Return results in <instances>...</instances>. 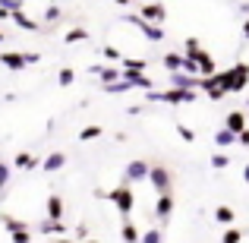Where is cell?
<instances>
[{
	"label": "cell",
	"mask_w": 249,
	"mask_h": 243,
	"mask_svg": "<svg viewBox=\"0 0 249 243\" xmlns=\"http://www.w3.org/2000/svg\"><path fill=\"white\" fill-rule=\"evenodd\" d=\"M177 136H180L183 142H196V133H193V130H189V127H183V123H180V127H177Z\"/></svg>",
	"instance_id": "obj_35"
},
{
	"label": "cell",
	"mask_w": 249,
	"mask_h": 243,
	"mask_svg": "<svg viewBox=\"0 0 249 243\" xmlns=\"http://www.w3.org/2000/svg\"><path fill=\"white\" fill-rule=\"evenodd\" d=\"M0 224H3L10 234H16V231H29V224H25V221H19V218H13V215H0Z\"/></svg>",
	"instance_id": "obj_22"
},
{
	"label": "cell",
	"mask_w": 249,
	"mask_h": 243,
	"mask_svg": "<svg viewBox=\"0 0 249 243\" xmlns=\"http://www.w3.org/2000/svg\"><path fill=\"white\" fill-rule=\"evenodd\" d=\"M139 243H164V234H161V227H152V231L142 234Z\"/></svg>",
	"instance_id": "obj_29"
},
{
	"label": "cell",
	"mask_w": 249,
	"mask_h": 243,
	"mask_svg": "<svg viewBox=\"0 0 249 243\" xmlns=\"http://www.w3.org/2000/svg\"><path fill=\"white\" fill-rule=\"evenodd\" d=\"M76 237H79V240L85 243V237H89V227H85V224H79V227H76Z\"/></svg>",
	"instance_id": "obj_41"
},
{
	"label": "cell",
	"mask_w": 249,
	"mask_h": 243,
	"mask_svg": "<svg viewBox=\"0 0 249 243\" xmlns=\"http://www.w3.org/2000/svg\"><path fill=\"white\" fill-rule=\"evenodd\" d=\"M10 174H13V170H10V164H6V161H0V189H3L6 183H10Z\"/></svg>",
	"instance_id": "obj_37"
},
{
	"label": "cell",
	"mask_w": 249,
	"mask_h": 243,
	"mask_svg": "<svg viewBox=\"0 0 249 243\" xmlns=\"http://www.w3.org/2000/svg\"><path fill=\"white\" fill-rule=\"evenodd\" d=\"M0 63H3L6 70H13V73H19V70L29 67V57H25V54H16V51H3V54H0Z\"/></svg>",
	"instance_id": "obj_9"
},
{
	"label": "cell",
	"mask_w": 249,
	"mask_h": 243,
	"mask_svg": "<svg viewBox=\"0 0 249 243\" xmlns=\"http://www.w3.org/2000/svg\"><path fill=\"white\" fill-rule=\"evenodd\" d=\"M233 218H237V212H233L231 206H218V208H214V221H218V224L233 227Z\"/></svg>",
	"instance_id": "obj_20"
},
{
	"label": "cell",
	"mask_w": 249,
	"mask_h": 243,
	"mask_svg": "<svg viewBox=\"0 0 249 243\" xmlns=\"http://www.w3.org/2000/svg\"><path fill=\"white\" fill-rule=\"evenodd\" d=\"M104 92H107V95H120V92H129V82L126 79H117V82L104 85Z\"/></svg>",
	"instance_id": "obj_31"
},
{
	"label": "cell",
	"mask_w": 249,
	"mask_h": 243,
	"mask_svg": "<svg viewBox=\"0 0 249 243\" xmlns=\"http://www.w3.org/2000/svg\"><path fill=\"white\" fill-rule=\"evenodd\" d=\"M60 19H63V10H60V6L51 3L48 10H44V22H60Z\"/></svg>",
	"instance_id": "obj_32"
},
{
	"label": "cell",
	"mask_w": 249,
	"mask_h": 243,
	"mask_svg": "<svg viewBox=\"0 0 249 243\" xmlns=\"http://www.w3.org/2000/svg\"><path fill=\"white\" fill-rule=\"evenodd\" d=\"M10 240L13 243H32V234L29 231H16V234H10Z\"/></svg>",
	"instance_id": "obj_38"
},
{
	"label": "cell",
	"mask_w": 249,
	"mask_h": 243,
	"mask_svg": "<svg viewBox=\"0 0 249 243\" xmlns=\"http://www.w3.org/2000/svg\"><path fill=\"white\" fill-rule=\"evenodd\" d=\"M57 82H60L63 89H67V85H73V82H76V70H73V67H63L60 73H57Z\"/></svg>",
	"instance_id": "obj_27"
},
{
	"label": "cell",
	"mask_w": 249,
	"mask_h": 243,
	"mask_svg": "<svg viewBox=\"0 0 249 243\" xmlns=\"http://www.w3.org/2000/svg\"><path fill=\"white\" fill-rule=\"evenodd\" d=\"M199 79H202V76H186V73H170V85H174V89H193V92H199Z\"/></svg>",
	"instance_id": "obj_11"
},
{
	"label": "cell",
	"mask_w": 249,
	"mask_h": 243,
	"mask_svg": "<svg viewBox=\"0 0 249 243\" xmlns=\"http://www.w3.org/2000/svg\"><path fill=\"white\" fill-rule=\"evenodd\" d=\"M63 164H67V155H63V152H51V155H48V158H44V161H41V168H44V170H48V174H54V170H60V168H63Z\"/></svg>",
	"instance_id": "obj_19"
},
{
	"label": "cell",
	"mask_w": 249,
	"mask_h": 243,
	"mask_svg": "<svg viewBox=\"0 0 249 243\" xmlns=\"http://www.w3.org/2000/svg\"><path fill=\"white\" fill-rule=\"evenodd\" d=\"M123 19H126L129 25H136V29H139L142 35L148 38V41H155V44L164 41V29H161V25H155V22H145V19H142L139 13H129V16H123Z\"/></svg>",
	"instance_id": "obj_5"
},
{
	"label": "cell",
	"mask_w": 249,
	"mask_h": 243,
	"mask_svg": "<svg viewBox=\"0 0 249 243\" xmlns=\"http://www.w3.org/2000/svg\"><path fill=\"white\" fill-rule=\"evenodd\" d=\"M0 10L16 13V10H22V0H0Z\"/></svg>",
	"instance_id": "obj_36"
},
{
	"label": "cell",
	"mask_w": 249,
	"mask_h": 243,
	"mask_svg": "<svg viewBox=\"0 0 249 243\" xmlns=\"http://www.w3.org/2000/svg\"><path fill=\"white\" fill-rule=\"evenodd\" d=\"M85 38H89V32H85L82 25H76V29H70L67 35H63V41H67V44H76V41H85Z\"/></svg>",
	"instance_id": "obj_24"
},
{
	"label": "cell",
	"mask_w": 249,
	"mask_h": 243,
	"mask_svg": "<svg viewBox=\"0 0 249 243\" xmlns=\"http://www.w3.org/2000/svg\"><path fill=\"white\" fill-rule=\"evenodd\" d=\"M3 38H6V35H3V29H0V44H3Z\"/></svg>",
	"instance_id": "obj_48"
},
{
	"label": "cell",
	"mask_w": 249,
	"mask_h": 243,
	"mask_svg": "<svg viewBox=\"0 0 249 243\" xmlns=\"http://www.w3.org/2000/svg\"><path fill=\"white\" fill-rule=\"evenodd\" d=\"M123 79L129 82V89H142V92H152V85H155L145 73H126V70H123Z\"/></svg>",
	"instance_id": "obj_13"
},
{
	"label": "cell",
	"mask_w": 249,
	"mask_h": 243,
	"mask_svg": "<svg viewBox=\"0 0 249 243\" xmlns=\"http://www.w3.org/2000/svg\"><path fill=\"white\" fill-rule=\"evenodd\" d=\"M243 38H249V19L243 22Z\"/></svg>",
	"instance_id": "obj_43"
},
{
	"label": "cell",
	"mask_w": 249,
	"mask_h": 243,
	"mask_svg": "<svg viewBox=\"0 0 249 243\" xmlns=\"http://www.w3.org/2000/svg\"><path fill=\"white\" fill-rule=\"evenodd\" d=\"M155 215H158V221H167L170 215H174V193L158 196V202H155Z\"/></svg>",
	"instance_id": "obj_10"
},
{
	"label": "cell",
	"mask_w": 249,
	"mask_h": 243,
	"mask_svg": "<svg viewBox=\"0 0 249 243\" xmlns=\"http://www.w3.org/2000/svg\"><path fill=\"white\" fill-rule=\"evenodd\" d=\"M196 95L199 92H193V89H164V92H145V98L148 101H158V104H189V101H196Z\"/></svg>",
	"instance_id": "obj_2"
},
{
	"label": "cell",
	"mask_w": 249,
	"mask_h": 243,
	"mask_svg": "<svg viewBox=\"0 0 249 243\" xmlns=\"http://www.w3.org/2000/svg\"><path fill=\"white\" fill-rule=\"evenodd\" d=\"M38 231H41V234H67V227H63V221H44V224L41 227H38Z\"/></svg>",
	"instance_id": "obj_25"
},
{
	"label": "cell",
	"mask_w": 249,
	"mask_h": 243,
	"mask_svg": "<svg viewBox=\"0 0 249 243\" xmlns=\"http://www.w3.org/2000/svg\"><path fill=\"white\" fill-rule=\"evenodd\" d=\"M237 142H240V146H249V127H246V130H243V133H240V136H237Z\"/></svg>",
	"instance_id": "obj_42"
},
{
	"label": "cell",
	"mask_w": 249,
	"mask_h": 243,
	"mask_svg": "<svg viewBox=\"0 0 249 243\" xmlns=\"http://www.w3.org/2000/svg\"><path fill=\"white\" fill-rule=\"evenodd\" d=\"M224 127L227 130H231V133H243V130H246V114H243V111H231V114H227V123H224Z\"/></svg>",
	"instance_id": "obj_15"
},
{
	"label": "cell",
	"mask_w": 249,
	"mask_h": 243,
	"mask_svg": "<svg viewBox=\"0 0 249 243\" xmlns=\"http://www.w3.org/2000/svg\"><path fill=\"white\" fill-rule=\"evenodd\" d=\"M107 199L114 202V206H117V212L123 215V221H126V218H129V212H133V206H136V196H133V183H126V180H123L120 187H114V189H110V193H107Z\"/></svg>",
	"instance_id": "obj_3"
},
{
	"label": "cell",
	"mask_w": 249,
	"mask_h": 243,
	"mask_svg": "<svg viewBox=\"0 0 249 243\" xmlns=\"http://www.w3.org/2000/svg\"><path fill=\"white\" fill-rule=\"evenodd\" d=\"M120 240H123V243H139V240H142L139 227H136V224H133L129 218L123 221V227H120Z\"/></svg>",
	"instance_id": "obj_18"
},
{
	"label": "cell",
	"mask_w": 249,
	"mask_h": 243,
	"mask_svg": "<svg viewBox=\"0 0 249 243\" xmlns=\"http://www.w3.org/2000/svg\"><path fill=\"white\" fill-rule=\"evenodd\" d=\"M123 70H126V73H145L148 63L145 60H123Z\"/></svg>",
	"instance_id": "obj_30"
},
{
	"label": "cell",
	"mask_w": 249,
	"mask_h": 243,
	"mask_svg": "<svg viewBox=\"0 0 249 243\" xmlns=\"http://www.w3.org/2000/svg\"><path fill=\"white\" fill-rule=\"evenodd\" d=\"M227 164H231V158H227L224 152H218V155H214V158H212V168H214V170H224Z\"/></svg>",
	"instance_id": "obj_34"
},
{
	"label": "cell",
	"mask_w": 249,
	"mask_h": 243,
	"mask_svg": "<svg viewBox=\"0 0 249 243\" xmlns=\"http://www.w3.org/2000/svg\"><path fill=\"white\" fill-rule=\"evenodd\" d=\"M44 215H48L51 221H63V199H60V196H48V202H44Z\"/></svg>",
	"instance_id": "obj_12"
},
{
	"label": "cell",
	"mask_w": 249,
	"mask_h": 243,
	"mask_svg": "<svg viewBox=\"0 0 249 243\" xmlns=\"http://www.w3.org/2000/svg\"><path fill=\"white\" fill-rule=\"evenodd\" d=\"M91 73L101 76V82H104V85H110V82L123 79V70H114V67H91Z\"/></svg>",
	"instance_id": "obj_17"
},
{
	"label": "cell",
	"mask_w": 249,
	"mask_h": 243,
	"mask_svg": "<svg viewBox=\"0 0 249 243\" xmlns=\"http://www.w3.org/2000/svg\"><path fill=\"white\" fill-rule=\"evenodd\" d=\"M114 3H117V6H129V0H114Z\"/></svg>",
	"instance_id": "obj_47"
},
{
	"label": "cell",
	"mask_w": 249,
	"mask_h": 243,
	"mask_svg": "<svg viewBox=\"0 0 249 243\" xmlns=\"http://www.w3.org/2000/svg\"><path fill=\"white\" fill-rule=\"evenodd\" d=\"M104 57H110V60H120V51L110 48V44H104Z\"/></svg>",
	"instance_id": "obj_39"
},
{
	"label": "cell",
	"mask_w": 249,
	"mask_h": 243,
	"mask_svg": "<svg viewBox=\"0 0 249 243\" xmlns=\"http://www.w3.org/2000/svg\"><path fill=\"white\" fill-rule=\"evenodd\" d=\"M218 85L224 89V95H231V92H243L249 85V63H233L231 70H224V73H218Z\"/></svg>",
	"instance_id": "obj_1"
},
{
	"label": "cell",
	"mask_w": 249,
	"mask_h": 243,
	"mask_svg": "<svg viewBox=\"0 0 249 243\" xmlns=\"http://www.w3.org/2000/svg\"><path fill=\"white\" fill-rule=\"evenodd\" d=\"M199 48H202V41H199V38H196V35L183 41V54H186V57H193V54H196V51H199Z\"/></svg>",
	"instance_id": "obj_33"
},
{
	"label": "cell",
	"mask_w": 249,
	"mask_h": 243,
	"mask_svg": "<svg viewBox=\"0 0 249 243\" xmlns=\"http://www.w3.org/2000/svg\"><path fill=\"white\" fill-rule=\"evenodd\" d=\"M13 168H19V170H32V168H38V158L32 152H19L16 158H13Z\"/></svg>",
	"instance_id": "obj_21"
},
{
	"label": "cell",
	"mask_w": 249,
	"mask_h": 243,
	"mask_svg": "<svg viewBox=\"0 0 249 243\" xmlns=\"http://www.w3.org/2000/svg\"><path fill=\"white\" fill-rule=\"evenodd\" d=\"M208 98H212V101H221V98H224V89H221V85H214V89L208 92Z\"/></svg>",
	"instance_id": "obj_40"
},
{
	"label": "cell",
	"mask_w": 249,
	"mask_h": 243,
	"mask_svg": "<svg viewBox=\"0 0 249 243\" xmlns=\"http://www.w3.org/2000/svg\"><path fill=\"white\" fill-rule=\"evenodd\" d=\"M139 16L145 19V22L161 25V22L167 19V10H164V3H158V0H155V3H142V6H139Z\"/></svg>",
	"instance_id": "obj_7"
},
{
	"label": "cell",
	"mask_w": 249,
	"mask_h": 243,
	"mask_svg": "<svg viewBox=\"0 0 249 243\" xmlns=\"http://www.w3.org/2000/svg\"><path fill=\"white\" fill-rule=\"evenodd\" d=\"M214 142H218V149H227V146H233V142H237V133H231V130H218V133H214Z\"/></svg>",
	"instance_id": "obj_23"
},
{
	"label": "cell",
	"mask_w": 249,
	"mask_h": 243,
	"mask_svg": "<svg viewBox=\"0 0 249 243\" xmlns=\"http://www.w3.org/2000/svg\"><path fill=\"white\" fill-rule=\"evenodd\" d=\"M148 183H152V189L158 196H164L174 189V174H170V168L164 164H152V170H148Z\"/></svg>",
	"instance_id": "obj_4"
},
{
	"label": "cell",
	"mask_w": 249,
	"mask_h": 243,
	"mask_svg": "<svg viewBox=\"0 0 249 243\" xmlns=\"http://www.w3.org/2000/svg\"><path fill=\"white\" fill-rule=\"evenodd\" d=\"M13 16V13H6V10H0V19H10Z\"/></svg>",
	"instance_id": "obj_46"
},
{
	"label": "cell",
	"mask_w": 249,
	"mask_h": 243,
	"mask_svg": "<svg viewBox=\"0 0 249 243\" xmlns=\"http://www.w3.org/2000/svg\"><path fill=\"white\" fill-rule=\"evenodd\" d=\"M161 63H164L167 73H180V67H183V51H170V54L161 57Z\"/></svg>",
	"instance_id": "obj_16"
},
{
	"label": "cell",
	"mask_w": 249,
	"mask_h": 243,
	"mask_svg": "<svg viewBox=\"0 0 249 243\" xmlns=\"http://www.w3.org/2000/svg\"><path fill=\"white\" fill-rule=\"evenodd\" d=\"M243 180L249 183V164H246V168H243Z\"/></svg>",
	"instance_id": "obj_44"
},
{
	"label": "cell",
	"mask_w": 249,
	"mask_h": 243,
	"mask_svg": "<svg viewBox=\"0 0 249 243\" xmlns=\"http://www.w3.org/2000/svg\"><path fill=\"white\" fill-rule=\"evenodd\" d=\"M193 60L199 63V76H218V67H214V57L208 54L205 48H199V51H196V54H193Z\"/></svg>",
	"instance_id": "obj_8"
},
{
	"label": "cell",
	"mask_w": 249,
	"mask_h": 243,
	"mask_svg": "<svg viewBox=\"0 0 249 243\" xmlns=\"http://www.w3.org/2000/svg\"><path fill=\"white\" fill-rule=\"evenodd\" d=\"M243 237H246V234L240 231V227H227L224 237H221V243H243Z\"/></svg>",
	"instance_id": "obj_28"
},
{
	"label": "cell",
	"mask_w": 249,
	"mask_h": 243,
	"mask_svg": "<svg viewBox=\"0 0 249 243\" xmlns=\"http://www.w3.org/2000/svg\"><path fill=\"white\" fill-rule=\"evenodd\" d=\"M148 170H152V164L148 161H129L126 164V170H123V180L126 183H142V180H148Z\"/></svg>",
	"instance_id": "obj_6"
},
{
	"label": "cell",
	"mask_w": 249,
	"mask_h": 243,
	"mask_svg": "<svg viewBox=\"0 0 249 243\" xmlns=\"http://www.w3.org/2000/svg\"><path fill=\"white\" fill-rule=\"evenodd\" d=\"M85 243H98V240H85Z\"/></svg>",
	"instance_id": "obj_49"
},
{
	"label": "cell",
	"mask_w": 249,
	"mask_h": 243,
	"mask_svg": "<svg viewBox=\"0 0 249 243\" xmlns=\"http://www.w3.org/2000/svg\"><path fill=\"white\" fill-rule=\"evenodd\" d=\"M54 243H76V240H70V237H60V240H54Z\"/></svg>",
	"instance_id": "obj_45"
},
{
	"label": "cell",
	"mask_w": 249,
	"mask_h": 243,
	"mask_svg": "<svg viewBox=\"0 0 249 243\" xmlns=\"http://www.w3.org/2000/svg\"><path fill=\"white\" fill-rule=\"evenodd\" d=\"M104 130L98 127V123H91V127H85V130H79V139L82 142H91V139H98V136H101Z\"/></svg>",
	"instance_id": "obj_26"
},
{
	"label": "cell",
	"mask_w": 249,
	"mask_h": 243,
	"mask_svg": "<svg viewBox=\"0 0 249 243\" xmlns=\"http://www.w3.org/2000/svg\"><path fill=\"white\" fill-rule=\"evenodd\" d=\"M10 19H13V22L19 25V29H25V32H41V25H38L35 19L29 16V13H22V10H16V13H13Z\"/></svg>",
	"instance_id": "obj_14"
}]
</instances>
